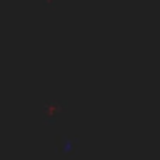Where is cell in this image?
I'll list each match as a JSON object with an SVG mask.
<instances>
[{
	"label": "cell",
	"mask_w": 160,
	"mask_h": 160,
	"mask_svg": "<svg viewBox=\"0 0 160 160\" xmlns=\"http://www.w3.org/2000/svg\"><path fill=\"white\" fill-rule=\"evenodd\" d=\"M58 145H60L65 152H68V150H72V142H70V138H68V135H60V138H58Z\"/></svg>",
	"instance_id": "obj_1"
}]
</instances>
